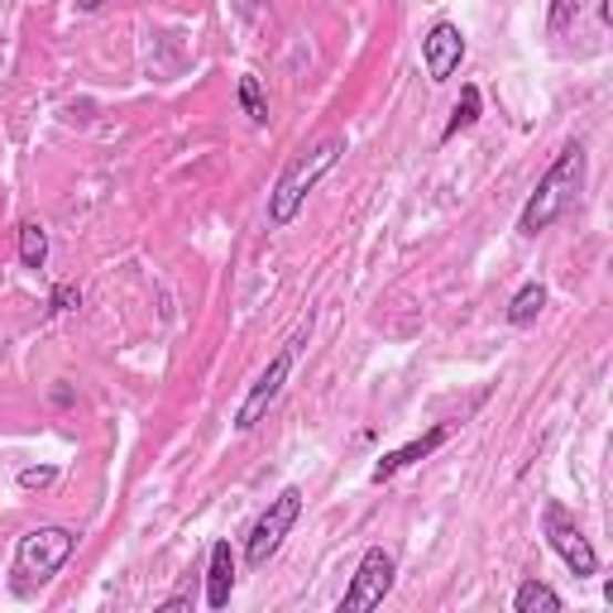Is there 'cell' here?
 I'll return each instance as SVG.
<instances>
[{"label":"cell","instance_id":"17","mask_svg":"<svg viewBox=\"0 0 613 613\" xmlns=\"http://www.w3.org/2000/svg\"><path fill=\"white\" fill-rule=\"evenodd\" d=\"M77 306H82V293L72 283H58L49 293V312H77Z\"/></svg>","mask_w":613,"mask_h":613},{"label":"cell","instance_id":"13","mask_svg":"<svg viewBox=\"0 0 613 613\" xmlns=\"http://www.w3.org/2000/svg\"><path fill=\"white\" fill-rule=\"evenodd\" d=\"M43 259H49V230H43L39 221H24L20 226V264L43 269Z\"/></svg>","mask_w":613,"mask_h":613},{"label":"cell","instance_id":"15","mask_svg":"<svg viewBox=\"0 0 613 613\" xmlns=\"http://www.w3.org/2000/svg\"><path fill=\"white\" fill-rule=\"evenodd\" d=\"M240 106H245V115H250L254 125H269V101H264V86H259V77H250V72L240 77Z\"/></svg>","mask_w":613,"mask_h":613},{"label":"cell","instance_id":"18","mask_svg":"<svg viewBox=\"0 0 613 613\" xmlns=\"http://www.w3.org/2000/svg\"><path fill=\"white\" fill-rule=\"evenodd\" d=\"M575 14H580V0H551V20H547V29H551V34H561V29L575 20Z\"/></svg>","mask_w":613,"mask_h":613},{"label":"cell","instance_id":"8","mask_svg":"<svg viewBox=\"0 0 613 613\" xmlns=\"http://www.w3.org/2000/svg\"><path fill=\"white\" fill-rule=\"evenodd\" d=\"M460 58H465V34H460V24H450V20H436L427 29V39H422V63H427V77L441 86L450 82V72L460 67Z\"/></svg>","mask_w":613,"mask_h":613},{"label":"cell","instance_id":"10","mask_svg":"<svg viewBox=\"0 0 613 613\" xmlns=\"http://www.w3.org/2000/svg\"><path fill=\"white\" fill-rule=\"evenodd\" d=\"M230 590H236V551L221 537V542H211V561H207V609H226Z\"/></svg>","mask_w":613,"mask_h":613},{"label":"cell","instance_id":"7","mask_svg":"<svg viewBox=\"0 0 613 613\" xmlns=\"http://www.w3.org/2000/svg\"><path fill=\"white\" fill-rule=\"evenodd\" d=\"M547 542H551V551L571 565V575L575 580H590L594 571H600V557H594V547H590V537L575 528L571 522V513H565L561 503H551L547 508Z\"/></svg>","mask_w":613,"mask_h":613},{"label":"cell","instance_id":"19","mask_svg":"<svg viewBox=\"0 0 613 613\" xmlns=\"http://www.w3.org/2000/svg\"><path fill=\"white\" fill-rule=\"evenodd\" d=\"M183 609H193V590H183V594H173V600L158 604V613H183Z\"/></svg>","mask_w":613,"mask_h":613},{"label":"cell","instance_id":"1","mask_svg":"<svg viewBox=\"0 0 613 613\" xmlns=\"http://www.w3.org/2000/svg\"><path fill=\"white\" fill-rule=\"evenodd\" d=\"M580 187H585V144L571 139L557 154V164L542 173L537 193L528 197V207H522V216H518V230H522V236H542L547 226H557L561 216L575 207Z\"/></svg>","mask_w":613,"mask_h":613},{"label":"cell","instance_id":"11","mask_svg":"<svg viewBox=\"0 0 613 613\" xmlns=\"http://www.w3.org/2000/svg\"><path fill=\"white\" fill-rule=\"evenodd\" d=\"M542 306H547V288L532 279V283H522L513 293V302H508L503 316H508V326H532V321L542 316Z\"/></svg>","mask_w":613,"mask_h":613},{"label":"cell","instance_id":"2","mask_svg":"<svg viewBox=\"0 0 613 613\" xmlns=\"http://www.w3.org/2000/svg\"><path fill=\"white\" fill-rule=\"evenodd\" d=\"M72 551H77V532L72 528H34L20 537V547H14V561H10V590L14 594H34L39 585H49V580L63 571L72 561Z\"/></svg>","mask_w":613,"mask_h":613},{"label":"cell","instance_id":"16","mask_svg":"<svg viewBox=\"0 0 613 613\" xmlns=\"http://www.w3.org/2000/svg\"><path fill=\"white\" fill-rule=\"evenodd\" d=\"M58 479V465H29V470H20V489H49Z\"/></svg>","mask_w":613,"mask_h":613},{"label":"cell","instance_id":"20","mask_svg":"<svg viewBox=\"0 0 613 613\" xmlns=\"http://www.w3.org/2000/svg\"><path fill=\"white\" fill-rule=\"evenodd\" d=\"M77 6H82L86 14H92V10H101V6H111V0H77Z\"/></svg>","mask_w":613,"mask_h":613},{"label":"cell","instance_id":"12","mask_svg":"<svg viewBox=\"0 0 613 613\" xmlns=\"http://www.w3.org/2000/svg\"><path fill=\"white\" fill-rule=\"evenodd\" d=\"M513 609L518 613H561L565 600L551 585H542V580H522L518 594H513Z\"/></svg>","mask_w":613,"mask_h":613},{"label":"cell","instance_id":"21","mask_svg":"<svg viewBox=\"0 0 613 613\" xmlns=\"http://www.w3.org/2000/svg\"><path fill=\"white\" fill-rule=\"evenodd\" d=\"M600 20H604V24H613V0H604V6H600Z\"/></svg>","mask_w":613,"mask_h":613},{"label":"cell","instance_id":"4","mask_svg":"<svg viewBox=\"0 0 613 613\" xmlns=\"http://www.w3.org/2000/svg\"><path fill=\"white\" fill-rule=\"evenodd\" d=\"M298 513H302V489L288 485L279 499H273L264 513H259V522L250 528V537H245V565H250V571H264V565L279 557V547H283V537L293 532Z\"/></svg>","mask_w":613,"mask_h":613},{"label":"cell","instance_id":"9","mask_svg":"<svg viewBox=\"0 0 613 613\" xmlns=\"http://www.w3.org/2000/svg\"><path fill=\"white\" fill-rule=\"evenodd\" d=\"M446 436H450V427H432L427 436H417V441H407V446H398V450H388V456H384V460H378L374 470H370V479H374V485H384V479H393L398 470H407V465L427 460L432 450L446 441Z\"/></svg>","mask_w":613,"mask_h":613},{"label":"cell","instance_id":"5","mask_svg":"<svg viewBox=\"0 0 613 613\" xmlns=\"http://www.w3.org/2000/svg\"><path fill=\"white\" fill-rule=\"evenodd\" d=\"M302 341H306V326L288 341L279 355L269 360V370L254 378V388H250V398L240 403V413H236V432H254L259 422H264V413L273 403H279V393H283V384H288V374H293V360H298V350H302Z\"/></svg>","mask_w":613,"mask_h":613},{"label":"cell","instance_id":"3","mask_svg":"<svg viewBox=\"0 0 613 613\" xmlns=\"http://www.w3.org/2000/svg\"><path fill=\"white\" fill-rule=\"evenodd\" d=\"M341 154H345V139H326V144H316L306 158H298V164L288 168L279 183H273V193H269V226L273 230H283V226L298 221L306 193H312V187L326 178L335 164H341Z\"/></svg>","mask_w":613,"mask_h":613},{"label":"cell","instance_id":"6","mask_svg":"<svg viewBox=\"0 0 613 613\" xmlns=\"http://www.w3.org/2000/svg\"><path fill=\"white\" fill-rule=\"evenodd\" d=\"M393 575H398V561H393V551L384 547H370L355 565V575H350V590L341 600V613H370L388 600L393 590Z\"/></svg>","mask_w":613,"mask_h":613},{"label":"cell","instance_id":"14","mask_svg":"<svg viewBox=\"0 0 613 613\" xmlns=\"http://www.w3.org/2000/svg\"><path fill=\"white\" fill-rule=\"evenodd\" d=\"M475 121H479V86H460V101L446 121V139H456L460 129H470Z\"/></svg>","mask_w":613,"mask_h":613}]
</instances>
